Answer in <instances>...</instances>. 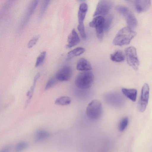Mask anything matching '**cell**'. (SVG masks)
<instances>
[{
	"label": "cell",
	"instance_id": "6da1fadb",
	"mask_svg": "<svg viewBox=\"0 0 152 152\" xmlns=\"http://www.w3.org/2000/svg\"><path fill=\"white\" fill-rule=\"evenodd\" d=\"M136 34V32L132 28L129 27H124L118 32L113 40V43L118 46L128 45Z\"/></svg>",
	"mask_w": 152,
	"mask_h": 152
},
{
	"label": "cell",
	"instance_id": "7a4b0ae2",
	"mask_svg": "<svg viewBox=\"0 0 152 152\" xmlns=\"http://www.w3.org/2000/svg\"><path fill=\"white\" fill-rule=\"evenodd\" d=\"M94 80V75L91 71H84L77 75L75 84L78 88L81 89H88L91 87Z\"/></svg>",
	"mask_w": 152,
	"mask_h": 152
},
{
	"label": "cell",
	"instance_id": "3957f363",
	"mask_svg": "<svg viewBox=\"0 0 152 152\" xmlns=\"http://www.w3.org/2000/svg\"><path fill=\"white\" fill-rule=\"evenodd\" d=\"M102 113L101 103L97 99L91 101L88 104L86 109V114L88 118L92 121L99 119Z\"/></svg>",
	"mask_w": 152,
	"mask_h": 152
},
{
	"label": "cell",
	"instance_id": "277c9868",
	"mask_svg": "<svg viewBox=\"0 0 152 152\" xmlns=\"http://www.w3.org/2000/svg\"><path fill=\"white\" fill-rule=\"evenodd\" d=\"M125 56L128 64L134 70H137L140 65L136 49L133 46L126 48L125 50Z\"/></svg>",
	"mask_w": 152,
	"mask_h": 152
},
{
	"label": "cell",
	"instance_id": "5b68a950",
	"mask_svg": "<svg viewBox=\"0 0 152 152\" xmlns=\"http://www.w3.org/2000/svg\"><path fill=\"white\" fill-rule=\"evenodd\" d=\"M88 9L87 4L85 3H81L79 7L78 12V18L79 24L78 30L81 37L83 39L86 38L84 21Z\"/></svg>",
	"mask_w": 152,
	"mask_h": 152
},
{
	"label": "cell",
	"instance_id": "8992f818",
	"mask_svg": "<svg viewBox=\"0 0 152 152\" xmlns=\"http://www.w3.org/2000/svg\"><path fill=\"white\" fill-rule=\"evenodd\" d=\"M113 1L110 0H101L99 1L93 16H104L106 15L112 8Z\"/></svg>",
	"mask_w": 152,
	"mask_h": 152
},
{
	"label": "cell",
	"instance_id": "52a82bcc",
	"mask_svg": "<svg viewBox=\"0 0 152 152\" xmlns=\"http://www.w3.org/2000/svg\"><path fill=\"white\" fill-rule=\"evenodd\" d=\"M105 19L101 16L95 17L89 23L90 27L95 28L98 39L102 40L103 38Z\"/></svg>",
	"mask_w": 152,
	"mask_h": 152
},
{
	"label": "cell",
	"instance_id": "ba28073f",
	"mask_svg": "<svg viewBox=\"0 0 152 152\" xmlns=\"http://www.w3.org/2000/svg\"><path fill=\"white\" fill-rule=\"evenodd\" d=\"M149 94V86L147 83H145L142 87L138 104V109L141 112H144L145 110L148 103Z\"/></svg>",
	"mask_w": 152,
	"mask_h": 152
},
{
	"label": "cell",
	"instance_id": "9c48e42d",
	"mask_svg": "<svg viewBox=\"0 0 152 152\" xmlns=\"http://www.w3.org/2000/svg\"><path fill=\"white\" fill-rule=\"evenodd\" d=\"M72 75V69L69 66L66 65L61 68L56 73L55 76L58 81L69 80Z\"/></svg>",
	"mask_w": 152,
	"mask_h": 152
},
{
	"label": "cell",
	"instance_id": "30bf717a",
	"mask_svg": "<svg viewBox=\"0 0 152 152\" xmlns=\"http://www.w3.org/2000/svg\"><path fill=\"white\" fill-rule=\"evenodd\" d=\"M134 2L135 9L138 13L147 11L151 4V1L148 0H137L134 1Z\"/></svg>",
	"mask_w": 152,
	"mask_h": 152
},
{
	"label": "cell",
	"instance_id": "8fae6325",
	"mask_svg": "<svg viewBox=\"0 0 152 152\" xmlns=\"http://www.w3.org/2000/svg\"><path fill=\"white\" fill-rule=\"evenodd\" d=\"M80 41V39L77 34L75 29H73L68 37V44L66 45V47L70 48L74 47L79 43Z\"/></svg>",
	"mask_w": 152,
	"mask_h": 152
},
{
	"label": "cell",
	"instance_id": "7c38bea8",
	"mask_svg": "<svg viewBox=\"0 0 152 152\" xmlns=\"http://www.w3.org/2000/svg\"><path fill=\"white\" fill-rule=\"evenodd\" d=\"M122 15L125 18L128 27L132 28L137 26V20L134 15L129 9Z\"/></svg>",
	"mask_w": 152,
	"mask_h": 152
},
{
	"label": "cell",
	"instance_id": "4fadbf2b",
	"mask_svg": "<svg viewBox=\"0 0 152 152\" xmlns=\"http://www.w3.org/2000/svg\"><path fill=\"white\" fill-rule=\"evenodd\" d=\"M77 69L83 71H90L92 69L89 62L86 59L81 58L78 61L76 66Z\"/></svg>",
	"mask_w": 152,
	"mask_h": 152
},
{
	"label": "cell",
	"instance_id": "5bb4252c",
	"mask_svg": "<svg viewBox=\"0 0 152 152\" xmlns=\"http://www.w3.org/2000/svg\"><path fill=\"white\" fill-rule=\"evenodd\" d=\"M121 91L125 96L132 101L134 102L136 101L137 94V91L136 89L123 88Z\"/></svg>",
	"mask_w": 152,
	"mask_h": 152
},
{
	"label": "cell",
	"instance_id": "9a60e30c",
	"mask_svg": "<svg viewBox=\"0 0 152 152\" xmlns=\"http://www.w3.org/2000/svg\"><path fill=\"white\" fill-rule=\"evenodd\" d=\"M110 59L113 61L117 62L123 61L125 59L124 53L120 50H117L110 55Z\"/></svg>",
	"mask_w": 152,
	"mask_h": 152
},
{
	"label": "cell",
	"instance_id": "2e32d148",
	"mask_svg": "<svg viewBox=\"0 0 152 152\" xmlns=\"http://www.w3.org/2000/svg\"><path fill=\"white\" fill-rule=\"evenodd\" d=\"M40 77V74L37 73L35 76L32 86H31L30 90L28 91L27 93V96L28 97V99L26 102L25 104V107H26L28 104L29 103L30 101L32 98L34 89L35 87L37 81Z\"/></svg>",
	"mask_w": 152,
	"mask_h": 152
},
{
	"label": "cell",
	"instance_id": "e0dca14e",
	"mask_svg": "<svg viewBox=\"0 0 152 152\" xmlns=\"http://www.w3.org/2000/svg\"><path fill=\"white\" fill-rule=\"evenodd\" d=\"M85 51V49L82 47H77L68 53L67 59L69 60L75 56H80Z\"/></svg>",
	"mask_w": 152,
	"mask_h": 152
},
{
	"label": "cell",
	"instance_id": "ac0fdd59",
	"mask_svg": "<svg viewBox=\"0 0 152 152\" xmlns=\"http://www.w3.org/2000/svg\"><path fill=\"white\" fill-rule=\"evenodd\" d=\"M50 136L49 132L42 130H39L36 133L35 141L39 142L49 137Z\"/></svg>",
	"mask_w": 152,
	"mask_h": 152
},
{
	"label": "cell",
	"instance_id": "d6986e66",
	"mask_svg": "<svg viewBox=\"0 0 152 152\" xmlns=\"http://www.w3.org/2000/svg\"><path fill=\"white\" fill-rule=\"evenodd\" d=\"M71 98L68 96H62L57 98L55 101V103L59 105H66L70 104L71 102Z\"/></svg>",
	"mask_w": 152,
	"mask_h": 152
},
{
	"label": "cell",
	"instance_id": "ffe728a7",
	"mask_svg": "<svg viewBox=\"0 0 152 152\" xmlns=\"http://www.w3.org/2000/svg\"><path fill=\"white\" fill-rule=\"evenodd\" d=\"M38 3V1L36 0L33 1L30 3L27 12L26 16L27 19L29 18L32 15L36 9Z\"/></svg>",
	"mask_w": 152,
	"mask_h": 152
},
{
	"label": "cell",
	"instance_id": "44dd1931",
	"mask_svg": "<svg viewBox=\"0 0 152 152\" xmlns=\"http://www.w3.org/2000/svg\"><path fill=\"white\" fill-rule=\"evenodd\" d=\"M129 123V119L128 117H125L120 121L118 126L119 130L121 132L124 130L127 127Z\"/></svg>",
	"mask_w": 152,
	"mask_h": 152
},
{
	"label": "cell",
	"instance_id": "7402d4cb",
	"mask_svg": "<svg viewBox=\"0 0 152 152\" xmlns=\"http://www.w3.org/2000/svg\"><path fill=\"white\" fill-rule=\"evenodd\" d=\"M58 81L55 76L51 77L47 81L45 89L47 90L54 86Z\"/></svg>",
	"mask_w": 152,
	"mask_h": 152
},
{
	"label": "cell",
	"instance_id": "603a6c76",
	"mask_svg": "<svg viewBox=\"0 0 152 152\" xmlns=\"http://www.w3.org/2000/svg\"><path fill=\"white\" fill-rule=\"evenodd\" d=\"M113 20V17L112 15H110L105 19L104 30L107 32L110 29Z\"/></svg>",
	"mask_w": 152,
	"mask_h": 152
},
{
	"label": "cell",
	"instance_id": "cb8c5ba5",
	"mask_svg": "<svg viewBox=\"0 0 152 152\" xmlns=\"http://www.w3.org/2000/svg\"><path fill=\"white\" fill-rule=\"evenodd\" d=\"M50 1L49 0H45L43 1L40 8L39 17L41 18L43 16Z\"/></svg>",
	"mask_w": 152,
	"mask_h": 152
},
{
	"label": "cell",
	"instance_id": "d4e9b609",
	"mask_svg": "<svg viewBox=\"0 0 152 152\" xmlns=\"http://www.w3.org/2000/svg\"><path fill=\"white\" fill-rule=\"evenodd\" d=\"M46 52H42L37 57L35 64V67H37L40 65L43 62L45 57Z\"/></svg>",
	"mask_w": 152,
	"mask_h": 152
},
{
	"label": "cell",
	"instance_id": "484cf974",
	"mask_svg": "<svg viewBox=\"0 0 152 152\" xmlns=\"http://www.w3.org/2000/svg\"><path fill=\"white\" fill-rule=\"evenodd\" d=\"M28 144L26 142H21L18 143L16 146L15 152H20L28 147Z\"/></svg>",
	"mask_w": 152,
	"mask_h": 152
},
{
	"label": "cell",
	"instance_id": "4316f807",
	"mask_svg": "<svg viewBox=\"0 0 152 152\" xmlns=\"http://www.w3.org/2000/svg\"><path fill=\"white\" fill-rule=\"evenodd\" d=\"M39 37V35H37L32 38L28 44V48H30L34 46L37 43Z\"/></svg>",
	"mask_w": 152,
	"mask_h": 152
},
{
	"label": "cell",
	"instance_id": "83f0119b",
	"mask_svg": "<svg viewBox=\"0 0 152 152\" xmlns=\"http://www.w3.org/2000/svg\"><path fill=\"white\" fill-rule=\"evenodd\" d=\"M10 149V147L9 146L5 147L2 150L1 152H9Z\"/></svg>",
	"mask_w": 152,
	"mask_h": 152
}]
</instances>
